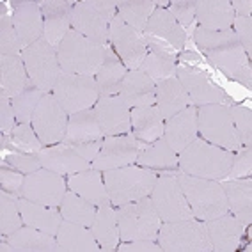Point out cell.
<instances>
[{"instance_id":"6da1fadb","label":"cell","mask_w":252,"mask_h":252,"mask_svg":"<svg viewBox=\"0 0 252 252\" xmlns=\"http://www.w3.org/2000/svg\"><path fill=\"white\" fill-rule=\"evenodd\" d=\"M194 39L201 54L225 77L242 84L245 89H252V68L251 59L247 57L238 37L231 29L227 31H206L197 27Z\"/></svg>"},{"instance_id":"7a4b0ae2","label":"cell","mask_w":252,"mask_h":252,"mask_svg":"<svg viewBox=\"0 0 252 252\" xmlns=\"http://www.w3.org/2000/svg\"><path fill=\"white\" fill-rule=\"evenodd\" d=\"M231 151L210 144L203 139H195L190 146L178 155L180 172L203 180L222 181L227 178L233 162Z\"/></svg>"},{"instance_id":"3957f363","label":"cell","mask_w":252,"mask_h":252,"mask_svg":"<svg viewBox=\"0 0 252 252\" xmlns=\"http://www.w3.org/2000/svg\"><path fill=\"white\" fill-rule=\"evenodd\" d=\"M158 174L139 165H126L103 171V181L112 206L137 203L149 197L155 189Z\"/></svg>"},{"instance_id":"277c9868","label":"cell","mask_w":252,"mask_h":252,"mask_svg":"<svg viewBox=\"0 0 252 252\" xmlns=\"http://www.w3.org/2000/svg\"><path fill=\"white\" fill-rule=\"evenodd\" d=\"M105 45H99L89 37L71 31L66 34L57 48L61 71L68 75H87L96 77L99 66L103 63Z\"/></svg>"},{"instance_id":"5b68a950","label":"cell","mask_w":252,"mask_h":252,"mask_svg":"<svg viewBox=\"0 0 252 252\" xmlns=\"http://www.w3.org/2000/svg\"><path fill=\"white\" fill-rule=\"evenodd\" d=\"M178 181L194 219L206 222L227 213V199L222 183L195 178L183 172L178 174Z\"/></svg>"},{"instance_id":"8992f818","label":"cell","mask_w":252,"mask_h":252,"mask_svg":"<svg viewBox=\"0 0 252 252\" xmlns=\"http://www.w3.org/2000/svg\"><path fill=\"white\" fill-rule=\"evenodd\" d=\"M116 215L121 242H157L162 220L149 197L117 206Z\"/></svg>"},{"instance_id":"52a82bcc","label":"cell","mask_w":252,"mask_h":252,"mask_svg":"<svg viewBox=\"0 0 252 252\" xmlns=\"http://www.w3.org/2000/svg\"><path fill=\"white\" fill-rule=\"evenodd\" d=\"M197 128L201 139L225 151L236 153L242 149V140L233 125L229 105L215 103L197 108Z\"/></svg>"},{"instance_id":"ba28073f","label":"cell","mask_w":252,"mask_h":252,"mask_svg":"<svg viewBox=\"0 0 252 252\" xmlns=\"http://www.w3.org/2000/svg\"><path fill=\"white\" fill-rule=\"evenodd\" d=\"M116 2L112 0L75 2L71 14V29L99 45H108V31H110V23L116 18Z\"/></svg>"},{"instance_id":"9c48e42d","label":"cell","mask_w":252,"mask_h":252,"mask_svg":"<svg viewBox=\"0 0 252 252\" xmlns=\"http://www.w3.org/2000/svg\"><path fill=\"white\" fill-rule=\"evenodd\" d=\"M157 242L165 252H213L203 220L162 222Z\"/></svg>"},{"instance_id":"30bf717a","label":"cell","mask_w":252,"mask_h":252,"mask_svg":"<svg viewBox=\"0 0 252 252\" xmlns=\"http://www.w3.org/2000/svg\"><path fill=\"white\" fill-rule=\"evenodd\" d=\"M52 94L61 103V107L68 112V116H71V114L82 112V110L94 108L99 98V91L94 77L61 73Z\"/></svg>"},{"instance_id":"8fae6325","label":"cell","mask_w":252,"mask_h":252,"mask_svg":"<svg viewBox=\"0 0 252 252\" xmlns=\"http://www.w3.org/2000/svg\"><path fill=\"white\" fill-rule=\"evenodd\" d=\"M22 59L32 84H36L45 93H52L55 82L63 73L59 64L57 48L50 45L45 37H41L34 45L22 50Z\"/></svg>"},{"instance_id":"7c38bea8","label":"cell","mask_w":252,"mask_h":252,"mask_svg":"<svg viewBox=\"0 0 252 252\" xmlns=\"http://www.w3.org/2000/svg\"><path fill=\"white\" fill-rule=\"evenodd\" d=\"M142 36H144L148 50H162L174 57L176 54L183 52L187 45L185 29L172 18L169 9H162V7H157L155 13L151 14Z\"/></svg>"},{"instance_id":"4fadbf2b","label":"cell","mask_w":252,"mask_h":252,"mask_svg":"<svg viewBox=\"0 0 252 252\" xmlns=\"http://www.w3.org/2000/svg\"><path fill=\"white\" fill-rule=\"evenodd\" d=\"M155 212L158 213L162 222H178L194 219L183 190L178 181V174H160L155 189L149 195Z\"/></svg>"},{"instance_id":"5bb4252c","label":"cell","mask_w":252,"mask_h":252,"mask_svg":"<svg viewBox=\"0 0 252 252\" xmlns=\"http://www.w3.org/2000/svg\"><path fill=\"white\" fill-rule=\"evenodd\" d=\"M68 112L61 107L55 96L52 93H46L32 114L31 125L36 130L41 144L46 148V146H55L63 142L66 128H68Z\"/></svg>"},{"instance_id":"9a60e30c","label":"cell","mask_w":252,"mask_h":252,"mask_svg":"<svg viewBox=\"0 0 252 252\" xmlns=\"http://www.w3.org/2000/svg\"><path fill=\"white\" fill-rule=\"evenodd\" d=\"M108 45L112 46L126 69H140L148 55V45H146L144 36L135 29H131L130 25H126L117 14L110 23Z\"/></svg>"},{"instance_id":"2e32d148","label":"cell","mask_w":252,"mask_h":252,"mask_svg":"<svg viewBox=\"0 0 252 252\" xmlns=\"http://www.w3.org/2000/svg\"><path fill=\"white\" fill-rule=\"evenodd\" d=\"M66 192H68V183L63 176L41 167L36 172L25 176L22 197L50 208H59Z\"/></svg>"},{"instance_id":"e0dca14e","label":"cell","mask_w":252,"mask_h":252,"mask_svg":"<svg viewBox=\"0 0 252 252\" xmlns=\"http://www.w3.org/2000/svg\"><path fill=\"white\" fill-rule=\"evenodd\" d=\"M148 144L140 142L133 137V133H125V135L105 137L98 157L93 162V169L96 171H110V169H119V167L133 165L139 158L140 151Z\"/></svg>"},{"instance_id":"ac0fdd59","label":"cell","mask_w":252,"mask_h":252,"mask_svg":"<svg viewBox=\"0 0 252 252\" xmlns=\"http://www.w3.org/2000/svg\"><path fill=\"white\" fill-rule=\"evenodd\" d=\"M176 78L183 86L185 93L189 96L190 103L194 107H204V105L224 103L225 93L219 86H215L206 73L199 71L192 66H178Z\"/></svg>"},{"instance_id":"d6986e66","label":"cell","mask_w":252,"mask_h":252,"mask_svg":"<svg viewBox=\"0 0 252 252\" xmlns=\"http://www.w3.org/2000/svg\"><path fill=\"white\" fill-rule=\"evenodd\" d=\"M103 137L125 135L131 131V108L119 96H99L94 108Z\"/></svg>"},{"instance_id":"ffe728a7","label":"cell","mask_w":252,"mask_h":252,"mask_svg":"<svg viewBox=\"0 0 252 252\" xmlns=\"http://www.w3.org/2000/svg\"><path fill=\"white\" fill-rule=\"evenodd\" d=\"M75 2L68 0H45L41 2L43 13V37L54 48H59L69 31H71V14Z\"/></svg>"},{"instance_id":"44dd1931","label":"cell","mask_w":252,"mask_h":252,"mask_svg":"<svg viewBox=\"0 0 252 252\" xmlns=\"http://www.w3.org/2000/svg\"><path fill=\"white\" fill-rule=\"evenodd\" d=\"M13 7V23L18 34L22 50L34 45L37 39L43 37V13L39 2H11Z\"/></svg>"},{"instance_id":"7402d4cb","label":"cell","mask_w":252,"mask_h":252,"mask_svg":"<svg viewBox=\"0 0 252 252\" xmlns=\"http://www.w3.org/2000/svg\"><path fill=\"white\" fill-rule=\"evenodd\" d=\"M213 252H234L240 247L245 224L229 212L204 222Z\"/></svg>"},{"instance_id":"603a6c76","label":"cell","mask_w":252,"mask_h":252,"mask_svg":"<svg viewBox=\"0 0 252 252\" xmlns=\"http://www.w3.org/2000/svg\"><path fill=\"white\" fill-rule=\"evenodd\" d=\"M37 157H39L41 167L57 172L61 176L77 174V172L87 171L93 167V163L87 162L86 158H82L71 146L64 144V142L55 146H46L41 149V153H37Z\"/></svg>"},{"instance_id":"cb8c5ba5","label":"cell","mask_w":252,"mask_h":252,"mask_svg":"<svg viewBox=\"0 0 252 252\" xmlns=\"http://www.w3.org/2000/svg\"><path fill=\"white\" fill-rule=\"evenodd\" d=\"M197 107L190 105L185 110L172 116L165 121V130H163V139L167 144L180 155L187 146H190L197 139Z\"/></svg>"},{"instance_id":"d4e9b609","label":"cell","mask_w":252,"mask_h":252,"mask_svg":"<svg viewBox=\"0 0 252 252\" xmlns=\"http://www.w3.org/2000/svg\"><path fill=\"white\" fill-rule=\"evenodd\" d=\"M117 96L128 108L149 107L157 101V84L140 69H128Z\"/></svg>"},{"instance_id":"484cf974","label":"cell","mask_w":252,"mask_h":252,"mask_svg":"<svg viewBox=\"0 0 252 252\" xmlns=\"http://www.w3.org/2000/svg\"><path fill=\"white\" fill-rule=\"evenodd\" d=\"M137 165L144 167L155 174H180V163H178V153L167 140L158 139L146 146L137 158Z\"/></svg>"},{"instance_id":"4316f807","label":"cell","mask_w":252,"mask_h":252,"mask_svg":"<svg viewBox=\"0 0 252 252\" xmlns=\"http://www.w3.org/2000/svg\"><path fill=\"white\" fill-rule=\"evenodd\" d=\"M68 190L78 194L86 201L93 203L96 208L110 204L107 187L103 181V172L96 171V169H87V171L77 172V174L68 176Z\"/></svg>"},{"instance_id":"83f0119b","label":"cell","mask_w":252,"mask_h":252,"mask_svg":"<svg viewBox=\"0 0 252 252\" xmlns=\"http://www.w3.org/2000/svg\"><path fill=\"white\" fill-rule=\"evenodd\" d=\"M222 189L227 199V212L240 222L249 225L252 222V180H222Z\"/></svg>"},{"instance_id":"f1b7e54d","label":"cell","mask_w":252,"mask_h":252,"mask_svg":"<svg viewBox=\"0 0 252 252\" xmlns=\"http://www.w3.org/2000/svg\"><path fill=\"white\" fill-rule=\"evenodd\" d=\"M18 208L25 225L36 227V229L54 234V236L59 233V227H61V224L64 220L59 208L45 206V204L34 203V201H29L25 197L18 199Z\"/></svg>"},{"instance_id":"f546056e","label":"cell","mask_w":252,"mask_h":252,"mask_svg":"<svg viewBox=\"0 0 252 252\" xmlns=\"http://www.w3.org/2000/svg\"><path fill=\"white\" fill-rule=\"evenodd\" d=\"M2 238L9 242L13 252H63L54 234L43 233L31 225H22L16 233Z\"/></svg>"},{"instance_id":"4dcf8cb0","label":"cell","mask_w":252,"mask_h":252,"mask_svg":"<svg viewBox=\"0 0 252 252\" xmlns=\"http://www.w3.org/2000/svg\"><path fill=\"white\" fill-rule=\"evenodd\" d=\"M165 130V121L155 105L131 108V133L137 140L151 144L162 139Z\"/></svg>"},{"instance_id":"1f68e13d","label":"cell","mask_w":252,"mask_h":252,"mask_svg":"<svg viewBox=\"0 0 252 252\" xmlns=\"http://www.w3.org/2000/svg\"><path fill=\"white\" fill-rule=\"evenodd\" d=\"M192 103H190L189 96H187L183 86L176 77L157 82V101H155V107L158 108L163 121L171 119L172 116H176V114L185 110Z\"/></svg>"},{"instance_id":"d6a6232c","label":"cell","mask_w":252,"mask_h":252,"mask_svg":"<svg viewBox=\"0 0 252 252\" xmlns=\"http://www.w3.org/2000/svg\"><path fill=\"white\" fill-rule=\"evenodd\" d=\"M195 18L201 29L206 31H227L233 27L234 13L229 0H199Z\"/></svg>"},{"instance_id":"836d02e7","label":"cell","mask_w":252,"mask_h":252,"mask_svg":"<svg viewBox=\"0 0 252 252\" xmlns=\"http://www.w3.org/2000/svg\"><path fill=\"white\" fill-rule=\"evenodd\" d=\"M103 131L98 123V117L93 108L71 114L68 119V128L64 135V144H80V142H93L103 140Z\"/></svg>"},{"instance_id":"e575fe53","label":"cell","mask_w":252,"mask_h":252,"mask_svg":"<svg viewBox=\"0 0 252 252\" xmlns=\"http://www.w3.org/2000/svg\"><path fill=\"white\" fill-rule=\"evenodd\" d=\"M126 66L121 63V59L117 57L116 52L110 45H105L103 63L96 73V84H98L99 96H117L119 87H121L123 78L126 77Z\"/></svg>"},{"instance_id":"d590c367","label":"cell","mask_w":252,"mask_h":252,"mask_svg":"<svg viewBox=\"0 0 252 252\" xmlns=\"http://www.w3.org/2000/svg\"><path fill=\"white\" fill-rule=\"evenodd\" d=\"M22 55H0V94L13 99L29 84Z\"/></svg>"},{"instance_id":"8d00e7d4","label":"cell","mask_w":252,"mask_h":252,"mask_svg":"<svg viewBox=\"0 0 252 252\" xmlns=\"http://www.w3.org/2000/svg\"><path fill=\"white\" fill-rule=\"evenodd\" d=\"M91 231H93L94 240L99 243L101 251H117L121 236H119V225H117L116 206H112V204L99 206L98 212H96L94 220L91 224Z\"/></svg>"},{"instance_id":"74e56055","label":"cell","mask_w":252,"mask_h":252,"mask_svg":"<svg viewBox=\"0 0 252 252\" xmlns=\"http://www.w3.org/2000/svg\"><path fill=\"white\" fill-rule=\"evenodd\" d=\"M63 252H98L101 251L99 243L93 236L91 227L63 220L59 233L55 234Z\"/></svg>"},{"instance_id":"f35d334b","label":"cell","mask_w":252,"mask_h":252,"mask_svg":"<svg viewBox=\"0 0 252 252\" xmlns=\"http://www.w3.org/2000/svg\"><path fill=\"white\" fill-rule=\"evenodd\" d=\"M116 9L117 16L126 25H130L131 29L142 34L151 14L157 9V2L155 0H123V2H116Z\"/></svg>"},{"instance_id":"ab89813d","label":"cell","mask_w":252,"mask_h":252,"mask_svg":"<svg viewBox=\"0 0 252 252\" xmlns=\"http://www.w3.org/2000/svg\"><path fill=\"white\" fill-rule=\"evenodd\" d=\"M59 212H61L64 220L91 227L98 208L93 203H89V201H86L84 197H80L78 194L68 190L63 199V203H61V206H59Z\"/></svg>"},{"instance_id":"60d3db41","label":"cell","mask_w":252,"mask_h":252,"mask_svg":"<svg viewBox=\"0 0 252 252\" xmlns=\"http://www.w3.org/2000/svg\"><path fill=\"white\" fill-rule=\"evenodd\" d=\"M176 69H178L176 57L162 50H148V55L140 66V71L155 80V84L176 77Z\"/></svg>"},{"instance_id":"b9f144b4","label":"cell","mask_w":252,"mask_h":252,"mask_svg":"<svg viewBox=\"0 0 252 252\" xmlns=\"http://www.w3.org/2000/svg\"><path fill=\"white\" fill-rule=\"evenodd\" d=\"M45 94H46L45 91H41L36 84H32V82L29 80V84L25 86V89L11 99V103H13V108H14V114H16V121H18L20 125H31L32 114H34L36 107L39 105L41 98H43Z\"/></svg>"},{"instance_id":"7bdbcfd3","label":"cell","mask_w":252,"mask_h":252,"mask_svg":"<svg viewBox=\"0 0 252 252\" xmlns=\"http://www.w3.org/2000/svg\"><path fill=\"white\" fill-rule=\"evenodd\" d=\"M2 160H4V163L14 167L16 171L23 172L25 176L41 169L39 157L37 155L23 153V151L16 149L13 146V142H11V137L7 135H2Z\"/></svg>"},{"instance_id":"ee69618b","label":"cell","mask_w":252,"mask_h":252,"mask_svg":"<svg viewBox=\"0 0 252 252\" xmlns=\"http://www.w3.org/2000/svg\"><path fill=\"white\" fill-rule=\"evenodd\" d=\"M22 225L25 224L20 213L18 199L7 192H2L0 194V233L2 236H11Z\"/></svg>"},{"instance_id":"f6af8a7d","label":"cell","mask_w":252,"mask_h":252,"mask_svg":"<svg viewBox=\"0 0 252 252\" xmlns=\"http://www.w3.org/2000/svg\"><path fill=\"white\" fill-rule=\"evenodd\" d=\"M11 142L16 149L23 151L29 155H37L41 153V149L45 146L41 144L39 137H37L36 130L32 128V125H16L14 130L11 131Z\"/></svg>"},{"instance_id":"bcb514c9","label":"cell","mask_w":252,"mask_h":252,"mask_svg":"<svg viewBox=\"0 0 252 252\" xmlns=\"http://www.w3.org/2000/svg\"><path fill=\"white\" fill-rule=\"evenodd\" d=\"M0 55H22V46L14 29L13 16L5 11L0 14Z\"/></svg>"},{"instance_id":"7dc6e473","label":"cell","mask_w":252,"mask_h":252,"mask_svg":"<svg viewBox=\"0 0 252 252\" xmlns=\"http://www.w3.org/2000/svg\"><path fill=\"white\" fill-rule=\"evenodd\" d=\"M231 119L242 140L243 148H252V112L251 108L243 105H231L229 107Z\"/></svg>"},{"instance_id":"c3c4849f","label":"cell","mask_w":252,"mask_h":252,"mask_svg":"<svg viewBox=\"0 0 252 252\" xmlns=\"http://www.w3.org/2000/svg\"><path fill=\"white\" fill-rule=\"evenodd\" d=\"M252 174V148H242L233 155L229 174L225 180H242Z\"/></svg>"},{"instance_id":"681fc988","label":"cell","mask_w":252,"mask_h":252,"mask_svg":"<svg viewBox=\"0 0 252 252\" xmlns=\"http://www.w3.org/2000/svg\"><path fill=\"white\" fill-rule=\"evenodd\" d=\"M0 181H2V192H7V194L14 195L16 199L22 197L23 181H25V174L23 172L16 171L14 167L7 165V163H2Z\"/></svg>"},{"instance_id":"f907efd6","label":"cell","mask_w":252,"mask_h":252,"mask_svg":"<svg viewBox=\"0 0 252 252\" xmlns=\"http://www.w3.org/2000/svg\"><path fill=\"white\" fill-rule=\"evenodd\" d=\"M195 9L197 0H174L169 4V13L183 29H187L195 20Z\"/></svg>"},{"instance_id":"816d5d0a","label":"cell","mask_w":252,"mask_h":252,"mask_svg":"<svg viewBox=\"0 0 252 252\" xmlns=\"http://www.w3.org/2000/svg\"><path fill=\"white\" fill-rule=\"evenodd\" d=\"M231 31L234 32V36L238 37L240 45L243 46L247 57L251 59V55H252V18H240V16H234Z\"/></svg>"},{"instance_id":"f5cc1de1","label":"cell","mask_w":252,"mask_h":252,"mask_svg":"<svg viewBox=\"0 0 252 252\" xmlns=\"http://www.w3.org/2000/svg\"><path fill=\"white\" fill-rule=\"evenodd\" d=\"M16 125H18V121H16V114H14L11 98L0 94V130H2V135H11V131L14 130Z\"/></svg>"},{"instance_id":"db71d44e","label":"cell","mask_w":252,"mask_h":252,"mask_svg":"<svg viewBox=\"0 0 252 252\" xmlns=\"http://www.w3.org/2000/svg\"><path fill=\"white\" fill-rule=\"evenodd\" d=\"M117 251L121 252H163L158 242H123L117 245Z\"/></svg>"},{"instance_id":"11a10c76","label":"cell","mask_w":252,"mask_h":252,"mask_svg":"<svg viewBox=\"0 0 252 252\" xmlns=\"http://www.w3.org/2000/svg\"><path fill=\"white\" fill-rule=\"evenodd\" d=\"M103 140H93V142H80V144H69L82 158H86L87 162H94V158L98 157L99 149H101Z\"/></svg>"},{"instance_id":"9f6ffc18","label":"cell","mask_w":252,"mask_h":252,"mask_svg":"<svg viewBox=\"0 0 252 252\" xmlns=\"http://www.w3.org/2000/svg\"><path fill=\"white\" fill-rule=\"evenodd\" d=\"M231 9H233L234 16H240V18H251L252 2L251 0H233V2H231Z\"/></svg>"}]
</instances>
